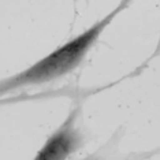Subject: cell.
I'll return each instance as SVG.
<instances>
[{
	"mask_svg": "<svg viewBox=\"0 0 160 160\" xmlns=\"http://www.w3.org/2000/svg\"><path fill=\"white\" fill-rule=\"evenodd\" d=\"M127 6H129L127 2L121 3L110 14H107L103 19L97 21L96 23H93L82 33L68 40L63 45L58 47L47 56L41 58L32 66L25 68L23 71H19L11 77L0 79V96L19 89L52 82L55 79L66 77L67 74L74 71L86 58L90 48L99 41L100 36L103 34V32L107 29L108 25Z\"/></svg>",
	"mask_w": 160,
	"mask_h": 160,
	"instance_id": "obj_1",
	"label": "cell"
},
{
	"mask_svg": "<svg viewBox=\"0 0 160 160\" xmlns=\"http://www.w3.org/2000/svg\"><path fill=\"white\" fill-rule=\"evenodd\" d=\"M79 107H75L64 122L45 140L33 160H67L83 145L85 140L77 126Z\"/></svg>",
	"mask_w": 160,
	"mask_h": 160,
	"instance_id": "obj_2",
	"label": "cell"
}]
</instances>
